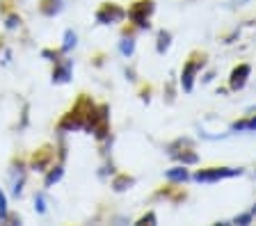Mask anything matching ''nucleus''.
Listing matches in <instances>:
<instances>
[{"instance_id": "1", "label": "nucleus", "mask_w": 256, "mask_h": 226, "mask_svg": "<svg viewBox=\"0 0 256 226\" xmlns=\"http://www.w3.org/2000/svg\"><path fill=\"white\" fill-rule=\"evenodd\" d=\"M231 176H240V169H229V167H213V169H202V172L194 174V181L199 183H215V181H222V178H231Z\"/></svg>"}, {"instance_id": "2", "label": "nucleus", "mask_w": 256, "mask_h": 226, "mask_svg": "<svg viewBox=\"0 0 256 226\" xmlns=\"http://www.w3.org/2000/svg\"><path fill=\"white\" fill-rule=\"evenodd\" d=\"M151 14H154V2H149V0H146V2H138V5H133V9L128 11V16L133 18L135 23H138L140 27H146L149 25V16Z\"/></svg>"}, {"instance_id": "3", "label": "nucleus", "mask_w": 256, "mask_h": 226, "mask_svg": "<svg viewBox=\"0 0 256 226\" xmlns=\"http://www.w3.org/2000/svg\"><path fill=\"white\" fill-rule=\"evenodd\" d=\"M124 16H126V11L117 5H103L96 11V21L98 23H119Z\"/></svg>"}, {"instance_id": "4", "label": "nucleus", "mask_w": 256, "mask_h": 226, "mask_svg": "<svg viewBox=\"0 0 256 226\" xmlns=\"http://www.w3.org/2000/svg\"><path fill=\"white\" fill-rule=\"evenodd\" d=\"M202 64L204 62H199V59H192V62H188V64L183 66L181 82H183V89H186V92H192V82H194V75L202 69Z\"/></svg>"}, {"instance_id": "5", "label": "nucleus", "mask_w": 256, "mask_h": 226, "mask_svg": "<svg viewBox=\"0 0 256 226\" xmlns=\"http://www.w3.org/2000/svg\"><path fill=\"white\" fill-rule=\"evenodd\" d=\"M247 75H250V66L247 64H240L238 69H234V73H231V89H240L245 85Z\"/></svg>"}, {"instance_id": "6", "label": "nucleus", "mask_w": 256, "mask_h": 226, "mask_svg": "<svg viewBox=\"0 0 256 226\" xmlns=\"http://www.w3.org/2000/svg\"><path fill=\"white\" fill-rule=\"evenodd\" d=\"M69 71H71V62H66V64H64L62 69H55L53 80H58V82H66V80H69Z\"/></svg>"}, {"instance_id": "7", "label": "nucleus", "mask_w": 256, "mask_h": 226, "mask_svg": "<svg viewBox=\"0 0 256 226\" xmlns=\"http://www.w3.org/2000/svg\"><path fill=\"white\" fill-rule=\"evenodd\" d=\"M165 176L170 178V181H186V178H188V172H186L183 167H176V169H170Z\"/></svg>"}, {"instance_id": "8", "label": "nucleus", "mask_w": 256, "mask_h": 226, "mask_svg": "<svg viewBox=\"0 0 256 226\" xmlns=\"http://www.w3.org/2000/svg\"><path fill=\"white\" fill-rule=\"evenodd\" d=\"M234 130H256V117H254V119H245V121H238V124H234Z\"/></svg>"}, {"instance_id": "9", "label": "nucleus", "mask_w": 256, "mask_h": 226, "mask_svg": "<svg viewBox=\"0 0 256 226\" xmlns=\"http://www.w3.org/2000/svg\"><path fill=\"white\" fill-rule=\"evenodd\" d=\"M167 46H170V34H167V32H160L158 34V53H165Z\"/></svg>"}, {"instance_id": "10", "label": "nucleus", "mask_w": 256, "mask_h": 226, "mask_svg": "<svg viewBox=\"0 0 256 226\" xmlns=\"http://www.w3.org/2000/svg\"><path fill=\"white\" fill-rule=\"evenodd\" d=\"M174 156L181 162H186V165H194V162H197V156H194V153H186V151H183V153H174Z\"/></svg>"}, {"instance_id": "11", "label": "nucleus", "mask_w": 256, "mask_h": 226, "mask_svg": "<svg viewBox=\"0 0 256 226\" xmlns=\"http://www.w3.org/2000/svg\"><path fill=\"white\" fill-rule=\"evenodd\" d=\"M60 176H62V167H55L53 172L48 174V178H46V185H53L55 181H60Z\"/></svg>"}, {"instance_id": "12", "label": "nucleus", "mask_w": 256, "mask_h": 226, "mask_svg": "<svg viewBox=\"0 0 256 226\" xmlns=\"http://www.w3.org/2000/svg\"><path fill=\"white\" fill-rule=\"evenodd\" d=\"M126 185H133V178H117V181H114V190H119V192H122V190H126Z\"/></svg>"}, {"instance_id": "13", "label": "nucleus", "mask_w": 256, "mask_h": 226, "mask_svg": "<svg viewBox=\"0 0 256 226\" xmlns=\"http://www.w3.org/2000/svg\"><path fill=\"white\" fill-rule=\"evenodd\" d=\"M133 48H135L133 39H124V43H122V53H124V55H130V53H133Z\"/></svg>"}, {"instance_id": "14", "label": "nucleus", "mask_w": 256, "mask_h": 226, "mask_svg": "<svg viewBox=\"0 0 256 226\" xmlns=\"http://www.w3.org/2000/svg\"><path fill=\"white\" fill-rule=\"evenodd\" d=\"M74 43H76V34L69 30V32H66V37H64V50H69Z\"/></svg>"}, {"instance_id": "15", "label": "nucleus", "mask_w": 256, "mask_h": 226, "mask_svg": "<svg viewBox=\"0 0 256 226\" xmlns=\"http://www.w3.org/2000/svg\"><path fill=\"white\" fill-rule=\"evenodd\" d=\"M7 215V199H5V194L0 192V217H5Z\"/></svg>"}, {"instance_id": "16", "label": "nucleus", "mask_w": 256, "mask_h": 226, "mask_svg": "<svg viewBox=\"0 0 256 226\" xmlns=\"http://www.w3.org/2000/svg\"><path fill=\"white\" fill-rule=\"evenodd\" d=\"M138 224H156V215H154V213H149V215L142 217V220H140Z\"/></svg>"}, {"instance_id": "17", "label": "nucleus", "mask_w": 256, "mask_h": 226, "mask_svg": "<svg viewBox=\"0 0 256 226\" xmlns=\"http://www.w3.org/2000/svg\"><path fill=\"white\" fill-rule=\"evenodd\" d=\"M252 220V213H250V215H240V217H236V224H247V222H250Z\"/></svg>"}, {"instance_id": "18", "label": "nucleus", "mask_w": 256, "mask_h": 226, "mask_svg": "<svg viewBox=\"0 0 256 226\" xmlns=\"http://www.w3.org/2000/svg\"><path fill=\"white\" fill-rule=\"evenodd\" d=\"M7 25L14 27V25H16V16H10V23H7Z\"/></svg>"}]
</instances>
